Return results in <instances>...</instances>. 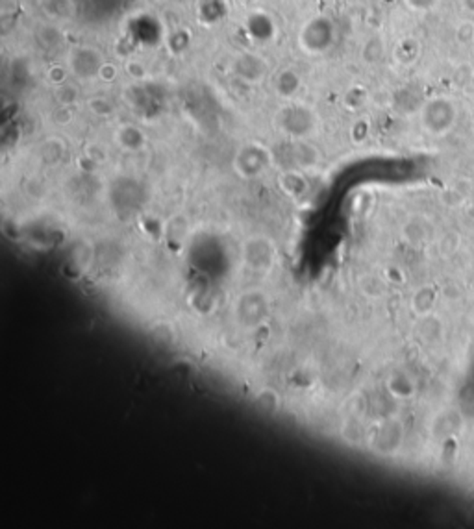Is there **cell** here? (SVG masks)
Instances as JSON below:
<instances>
[{
  "label": "cell",
  "instance_id": "cell-1",
  "mask_svg": "<svg viewBox=\"0 0 474 529\" xmlns=\"http://www.w3.org/2000/svg\"><path fill=\"white\" fill-rule=\"evenodd\" d=\"M317 124L319 119L312 107L295 100H288L274 115V126L285 139H309Z\"/></svg>",
  "mask_w": 474,
  "mask_h": 529
},
{
  "label": "cell",
  "instance_id": "cell-2",
  "mask_svg": "<svg viewBox=\"0 0 474 529\" xmlns=\"http://www.w3.org/2000/svg\"><path fill=\"white\" fill-rule=\"evenodd\" d=\"M338 39V28L330 17L317 15L302 26L298 34V44L309 56H321L332 49Z\"/></svg>",
  "mask_w": 474,
  "mask_h": 529
},
{
  "label": "cell",
  "instance_id": "cell-3",
  "mask_svg": "<svg viewBox=\"0 0 474 529\" xmlns=\"http://www.w3.org/2000/svg\"><path fill=\"white\" fill-rule=\"evenodd\" d=\"M271 306L269 297L259 289H250V291L241 292L239 297L235 298L234 304V315L237 324L247 328V330H259L261 326L267 324L269 319Z\"/></svg>",
  "mask_w": 474,
  "mask_h": 529
},
{
  "label": "cell",
  "instance_id": "cell-4",
  "mask_svg": "<svg viewBox=\"0 0 474 529\" xmlns=\"http://www.w3.org/2000/svg\"><path fill=\"white\" fill-rule=\"evenodd\" d=\"M278 250L273 239L265 235H252L241 244V261L252 274H271L276 265Z\"/></svg>",
  "mask_w": 474,
  "mask_h": 529
},
{
  "label": "cell",
  "instance_id": "cell-5",
  "mask_svg": "<svg viewBox=\"0 0 474 529\" xmlns=\"http://www.w3.org/2000/svg\"><path fill=\"white\" fill-rule=\"evenodd\" d=\"M274 163V152L261 143H244L234 155V170L244 180H252L267 172Z\"/></svg>",
  "mask_w": 474,
  "mask_h": 529
},
{
  "label": "cell",
  "instance_id": "cell-6",
  "mask_svg": "<svg viewBox=\"0 0 474 529\" xmlns=\"http://www.w3.org/2000/svg\"><path fill=\"white\" fill-rule=\"evenodd\" d=\"M106 61H104L102 54L95 49H89V47H78L69 54V71L80 80L98 78V73Z\"/></svg>",
  "mask_w": 474,
  "mask_h": 529
},
{
  "label": "cell",
  "instance_id": "cell-7",
  "mask_svg": "<svg viewBox=\"0 0 474 529\" xmlns=\"http://www.w3.org/2000/svg\"><path fill=\"white\" fill-rule=\"evenodd\" d=\"M285 145L284 169L308 170L319 163V150L309 145L308 139H288Z\"/></svg>",
  "mask_w": 474,
  "mask_h": 529
},
{
  "label": "cell",
  "instance_id": "cell-8",
  "mask_svg": "<svg viewBox=\"0 0 474 529\" xmlns=\"http://www.w3.org/2000/svg\"><path fill=\"white\" fill-rule=\"evenodd\" d=\"M232 71H234V74L239 78L241 82L254 85V83L263 82V78L267 76V71H269V65H267V61L263 58H259L256 54L244 52L235 58Z\"/></svg>",
  "mask_w": 474,
  "mask_h": 529
},
{
  "label": "cell",
  "instance_id": "cell-9",
  "mask_svg": "<svg viewBox=\"0 0 474 529\" xmlns=\"http://www.w3.org/2000/svg\"><path fill=\"white\" fill-rule=\"evenodd\" d=\"M402 441V426L396 420H386L377 427L372 435V448L380 453H393Z\"/></svg>",
  "mask_w": 474,
  "mask_h": 529
},
{
  "label": "cell",
  "instance_id": "cell-10",
  "mask_svg": "<svg viewBox=\"0 0 474 529\" xmlns=\"http://www.w3.org/2000/svg\"><path fill=\"white\" fill-rule=\"evenodd\" d=\"M278 187L288 194L289 198H302L308 193L309 182L304 170L284 169L278 176Z\"/></svg>",
  "mask_w": 474,
  "mask_h": 529
},
{
  "label": "cell",
  "instance_id": "cell-11",
  "mask_svg": "<svg viewBox=\"0 0 474 529\" xmlns=\"http://www.w3.org/2000/svg\"><path fill=\"white\" fill-rule=\"evenodd\" d=\"M115 143L126 152H139L147 146V136L136 124H121L115 131Z\"/></svg>",
  "mask_w": 474,
  "mask_h": 529
},
{
  "label": "cell",
  "instance_id": "cell-12",
  "mask_svg": "<svg viewBox=\"0 0 474 529\" xmlns=\"http://www.w3.org/2000/svg\"><path fill=\"white\" fill-rule=\"evenodd\" d=\"M273 88L274 93L278 95L282 100H293V97L300 89V76L297 74V71L293 69H282L276 73L273 80Z\"/></svg>",
  "mask_w": 474,
  "mask_h": 529
},
{
  "label": "cell",
  "instance_id": "cell-13",
  "mask_svg": "<svg viewBox=\"0 0 474 529\" xmlns=\"http://www.w3.org/2000/svg\"><path fill=\"white\" fill-rule=\"evenodd\" d=\"M148 337L158 348L169 350L178 343V331L177 328L169 321H156L152 322L148 328Z\"/></svg>",
  "mask_w": 474,
  "mask_h": 529
},
{
  "label": "cell",
  "instance_id": "cell-14",
  "mask_svg": "<svg viewBox=\"0 0 474 529\" xmlns=\"http://www.w3.org/2000/svg\"><path fill=\"white\" fill-rule=\"evenodd\" d=\"M254 408L265 417H274L282 409V396L276 388L261 387L254 394Z\"/></svg>",
  "mask_w": 474,
  "mask_h": 529
},
{
  "label": "cell",
  "instance_id": "cell-15",
  "mask_svg": "<svg viewBox=\"0 0 474 529\" xmlns=\"http://www.w3.org/2000/svg\"><path fill=\"white\" fill-rule=\"evenodd\" d=\"M357 287H360V291H362L363 297L371 298V300H378L386 295V282L380 280L374 274H363V276L357 278Z\"/></svg>",
  "mask_w": 474,
  "mask_h": 529
},
{
  "label": "cell",
  "instance_id": "cell-16",
  "mask_svg": "<svg viewBox=\"0 0 474 529\" xmlns=\"http://www.w3.org/2000/svg\"><path fill=\"white\" fill-rule=\"evenodd\" d=\"M413 381L408 374L396 372L391 378L387 379V391L395 396V398H410L413 394Z\"/></svg>",
  "mask_w": 474,
  "mask_h": 529
},
{
  "label": "cell",
  "instance_id": "cell-17",
  "mask_svg": "<svg viewBox=\"0 0 474 529\" xmlns=\"http://www.w3.org/2000/svg\"><path fill=\"white\" fill-rule=\"evenodd\" d=\"M187 226H189V224L186 222L184 217H172V219L167 222V226H163V235H165L169 243L184 244L186 243L187 232H189Z\"/></svg>",
  "mask_w": 474,
  "mask_h": 529
},
{
  "label": "cell",
  "instance_id": "cell-18",
  "mask_svg": "<svg viewBox=\"0 0 474 529\" xmlns=\"http://www.w3.org/2000/svg\"><path fill=\"white\" fill-rule=\"evenodd\" d=\"M64 154H65V146H64V141H59V139H47V141L41 145V150H40L41 160H43L45 163H49V165H56V163H59L61 157H64Z\"/></svg>",
  "mask_w": 474,
  "mask_h": 529
},
{
  "label": "cell",
  "instance_id": "cell-19",
  "mask_svg": "<svg viewBox=\"0 0 474 529\" xmlns=\"http://www.w3.org/2000/svg\"><path fill=\"white\" fill-rule=\"evenodd\" d=\"M402 233H404V237H406L408 243H411V244H420L426 241L425 222H422L420 219H411L410 222L404 224Z\"/></svg>",
  "mask_w": 474,
  "mask_h": 529
},
{
  "label": "cell",
  "instance_id": "cell-20",
  "mask_svg": "<svg viewBox=\"0 0 474 529\" xmlns=\"http://www.w3.org/2000/svg\"><path fill=\"white\" fill-rule=\"evenodd\" d=\"M341 435L348 444H357L363 437V427L360 420L357 418H347L341 427Z\"/></svg>",
  "mask_w": 474,
  "mask_h": 529
},
{
  "label": "cell",
  "instance_id": "cell-21",
  "mask_svg": "<svg viewBox=\"0 0 474 529\" xmlns=\"http://www.w3.org/2000/svg\"><path fill=\"white\" fill-rule=\"evenodd\" d=\"M381 54H384V44H381L380 37L369 39L365 43V47H363V59H365V61L374 64V61H378V59L381 58Z\"/></svg>",
  "mask_w": 474,
  "mask_h": 529
},
{
  "label": "cell",
  "instance_id": "cell-22",
  "mask_svg": "<svg viewBox=\"0 0 474 529\" xmlns=\"http://www.w3.org/2000/svg\"><path fill=\"white\" fill-rule=\"evenodd\" d=\"M432 304H434V295H432L430 289H420L413 297V309L420 315H426L430 311Z\"/></svg>",
  "mask_w": 474,
  "mask_h": 529
},
{
  "label": "cell",
  "instance_id": "cell-23",
  "mask_svg": "<svg viewBox=\"0 0 474 529\" xmlns=\"http://www.w3.org/2000/svg\"><path fill=\"white\" fill-rule=\"evenodd\" d=\"M88 107L97 117H109L113 113V104L108 98L104 97H93L88 100Z\"/></svg>",
  "mask_w": 474,
  "mask_h": 529
},
{
  "label": "cell",
  "instance_id": "cell-24",
  "mask_svg": "<svg viewBox=\"0 0 474 529\" xmlns=\"http://www.w3.org/2000/svg\"><path fill=\"white\" fill-rule=\"evenodd\" d=\"M78 98V91L73 88V85H67V83H61L58 89V102L59 106H73Z\"/></svg>",
  "mask_w": 474,
  "mask_h": 529
},
{
  "label": "cell",
  "instance_id": "cell-25",
  "mask_svg": "<svg viewBox=\"0 0 474 529\" xmlns=\"http://www.w3.org/2000/svg\"><path fill=\"white\" fill-rule=\"evenodd\" d=\"M126 73L130 74L132 78H137V80H141V78L147 76V69L145 65L139 64V61H128L126 64Z\"/></svg>",
  "mask_w": 474,
  "mask_h": 529
},
{
  "label": "cell",
  "instance_id": "cell-26",
  "mask_svg": "<svg viewBox=\"0 0 474 529\" xmlns=\"http://www.w3.org/2000/svg\"><path fill=\"white\" fill-rule=\"evenodd\" d=\"M98 78L104 80V82H113V80L117 78V69H115V65L106 61V64L102 65V69H100V73H98Z\"/></svg>",
  "mask_w": 474,
  "mask_h": 529
},
{
  "label": "cell",
  "instance_id": "cell-27",
  "mask_svg": "<svg viewBox=\"0 0 474 529\" xmlns=\"http://www.w3.org/2000/svg\"><path fill=\"white\" fill-rule=\"evenodd\" d=\"M406 2L410 8H413V10L426 11V10H432L437 0H406Z\"/></svg>",
  "mask_w": 474,
  "mask_h": 529
}]
</instances>
